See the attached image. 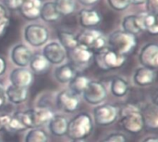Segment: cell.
<instances>
[{
	"mask_svg": "<svg viewBox=\"0 0 158 142\" xmlns=\"http://www.w3.org/2000/svg\"><path fill=\"white\" fill-rule=\"evenodd\" d=\"M120 115L119 126L126 132L136 135L141 133L144 128L142 108L134 103H127L118 109Z\"/></svg>",
	"mask_w": 158,
	"mask_h": 142,
	"instance_id": "6da1fadb",
	"label": "cell"
},
{
	"mask_svg": "<svg viewBox=\"0 0 158 142\" xmlns=\"http://www.w3.org/2000/svg\"><path fill=\"white\" fill-rule=\"evenodd\" d=\"M106 41L110 49L126 57L134 51L138 43L136 35L122 30H117L111 33Z\"/></svg>",
	"mask_w": 158,
	"mask_h": 142,
	"instance_id": "7a4b0ae2",
	"label": "cell"
},
{
	"mask_svg": "<svg viewBox=\"0 0 158 142\" xmlns=\"http://www.w3.org/2000/svg\"><path fill=\"white\" fill-rule=\"evenodd\" d=\"M93 128L92 116L87 113H81L69 122L66 135L72 140H85L92 134Z\"/></svg>",
	"mask_w": 158,
	"mask_h": 142,
	"instance_id": "3957f363",
	"label": "cell"
},
{
	"mask_svg": "<svg viewBox=\"0 0 158 142\" xmlns=\"http://www.w3.org/2000/svg\"><path fill=\"white\" fill-rule=\"evenodd\" d=\"M93 60L102 71H111L124 66L127 61V57L118 54L106 47L97 52H94Z\"/></svg>",
	"mask_w": 158,
	"mask_h": 142,
	"instance_id": "277c9868",
	"label": "cell"
},
{
	"mask_svg": "<svg viewBox=\"0 0 158 142\" xmlns=\"http://www.w3.org/2000/svg\"><path fill=\"white\" fill-rule=\"evenodd\" d=\"M76 38L79 45L91 49L94 53L107 47V41L103 33L95 29H87L76 35Z\"/></svg>",
	"mask_w": 158,
	"mask_h": 142,
	"instance_id": "5b68a950",
	"label": "cell"
},
{
	"mask_svg": "<svg viewBox=\"0 0 158 142\" xmlns=\"http://www.w3.org/2000/svg\"><path fill=\"white\" fill-rule=\"evenodd\" d=\"M67 56L70 60L69 64L73 66L77 73L88 68L94 60V52L81 45H78L73 49L67 51Z\"/></svg>",
	"mask_w": 158,
	"mask_h": 142,
	"instance_id": "8992f818",
	"label": "cell"
},
{
	"mask_svg": "<svg viewBox=\"0 0 158 142\" xmlns=\"http://www.w3.org/2000/svg\"><path fill=\"white\" fill-rule=\"evenodd\" d=\"M118 117V108L110 103L99 104L94 110V118L96 125L108 126L114 124Z\"/></svg>",
	"mask_w": 158,
	"mask_h": 142,
	"instance_id": "52a82bcc",
	"label": "cell"
},
{
	"mask_svg": "<svg viewBox=\"0 0 158 142\" xmlns=\"http://www.w3.org/2000/svg\"><path fill=\"white\" fill-rule=\"evenodd\" d=\"M24 39L31 46L39 47L45 45L48 41L49 32L44 25L31 23L27 25L24 30Z\"/></svg>",
	"mask_w": 158,
	"mask_h": 142,
	"instance_id": "ba28073f",
	"label": "cell"
},
{
	"mask_svg": "<svg viewBox=\"0 0 158 142\" xmlns=\"http://www.w3.org/2000/svg\"><path fill=\"white\" fill-rule=\"evenodd\" d=\"M25 114L28 127L30 129L41 127L49 124V122L55 115L54 112L47 107H40L25 111Z\"/></svg>",
	"mask_w": 158,
	"mask_h": 142,
	"instance_id": "9c48e42d",
	"label": "cell"
},
{
	"mask_svg": "<svg viewBox=\"0 0 158 142\" xmlns=\"http://www.w3.org/2000/svg\"><path fill=\"white\" fill-rule=\"evenodd\" d=\"M82 95L87 103L91 105H99L106 99L107 90L102 82L90 80Z\"/></svg>",
	"mask_w": 158,
	"mask_h": 142,
	"instance_id": "30bf717a",
	"label": "cell"
},
{
	"mask_svg": "<svg viewBox=\"0 0 158 142\" xmlns=\"http://www.w3.org/2000/svg\"><path fill=\"white\" fill-rule=\"evenodd\" d=\"M80 104H81L80 96L74 94L69 89H64L60 91L56 96L57 108L66 113H75L78 110Z\"/></svg>",
	"mask_w": 158,
	"mask_h": 142,
	"instance_id": "8fae6325",
	"label": "cell"
},
{
	"mask_svg": "<svg viewBox=\"0 0 158 142\" xmlns=\"http://www.w3.org/2000/svg\"><path fill=\"white\" fill-rule=\"evenodd\" d=\"M139 60L143 67L152 70L158 68V46L156 43H148L142 47L139 54Z\"/></svg>",
	"mask_w": 158,
	"mask_h": 142,
	"instance_id": "7c38bea8",
	"label": "cell"
},
{
	"mask_svg": "<svg viewBox=\"0 0 158 142\" xmlns=\"http://www.w3.org/2000/svg\"><path fill=\"white\" fill-rule=\"evenodd\" d=\"M43 56L51 64H61L67 58V51L58 42H50L44 46Z\"/></svg>",
	"mask_w": 158,
	"mask_h": 142,
	"instance_id": "4fadbf2b",
	"label": "cell"
},
{
	"mask_svg": "<svg viewBox=\"0 0 158 142\" xmlns=\"http://www.w3.org/2000/svg\"><path fill=\"white\" fill-rule=\"evenodd\" d=\"M33 56L32 51L29 47L23 44H19L15 46L11 50V60L15 65L21 68H26Z\"/></svg>",
	"mask_w": 158,
	"mask_h": 142,
	"instance_id": "5bb4252c",
	"label": "cell"
},
{
	"mask_svg": "<svg viewBox=\"0 0 158 142\" xmlns=\"http://www.w3.org/2000/svg\"><path fill=\"white\" fill-rule=\"evenodd\" d=\"M9 81L15 87L28 88L33 82V73L27 68L18 67L10 73Z\"/></svg>",
	"mask_w": 158,
	"mask_h": 142,
	"instance_id": "9a60e30c",
	"label": "cell"
},
{
	"mask_svg": "<svg viewBox=\"0 0 158 142\" xmlns=\"http://www.w3.org/2000/svg\"><path fill=\"white\" fill-rule=\"evenodd\" d=\"M41 7V0H25L20 3L18 10L25 20H35L40 18Z\"/></svg>",
	"mask_w": 158,
	"mask_h": 142,
	"instance_id": "2e32d148",
	"label": "cell"
},
{
	"mask_svg": "<svg viewBox=\"0 0 158 142\" xmlns=\"http://www.w3.org/2000/svg\"><path fill=\"white\" fill-rule=\"evenodd\" d=\"M79 21L81 27L85 29H93L101 23L102 15L96 9L82 8L79 12Z\"/></svg>",
	"mask_w": 158,
	"mask_h": 142,
	"instance_id": "e0dca14e",
	"label": "cell"
},
{
	"mask_svg": "<svg viewBox=\"0 0 158 142\" xmlns=\"http://www.w3.org/2000/svg\"><path fill=\"white\" fill-rule=\"evenodd\" d=\"M156 79V73L155 70L140 67L135 70L133 74V82L138 87H148L155 83Z\"/></svg>",
	"mask_w": 158,
	"mask_h": 142,
	"instance_id": "ac0fdd59",
	"label": "cell"
},
{
	"mask_svg": "<svg viewBox=\"0 0 158 142\" xmlns=\"http://www.w3.org/2000/svg\"><path fill=\"white\" fill-rule=\"evenodd\" d=\"M139 26L142 32H147L152 35H156L158 33L157 16L149 14L147 12L141 13L137 15Z\"/></svg>",
	"mask_w": 158,
	"mask_h": 142,
	"instance_id": "d6986e66",
	"label": "cell"
},
{
	"mask_svg": "<svg viewBox=\"0 0 158 142\" xmlns=\"http://www.w3.org/2000/svg\"><path fill=\"white\" fill-rule=\"evenodd\" d=\"M6 99H7L13 104H21L27 100L29 97L28 88L15 87L13 85H9L5 89Z\"/></svg>",
	"mask_w": 158,
	"mask_h": 142,
	"instance_id": "ffe728a7",
	"label": "cell"
},
{
	"mask_svg": "<svg viewBox=\"0 0 158 142\" xmlns=\"http://www.w3.org/2000/svg\"><path fill=\"white\" fill-rule=\"evenodd\" d=\"M68 119L61 114H55L48 124L49 130L52 135L56 137H63L67 134L68 130Z\"/></svg>",
	"mask_w": 158,
	"mask_h": 142,
	"instance_id": "44dd1931",
	"label": "cell"
},
{
	"mask_svg": "<svg viewBox=\"0 0 158 142\" xmlns=\"http://www.w3.org/2000/svg\"><path fill=\"white\" fill-rule=\"evenodd\" d=\"M6 129L11 132H21L29 129L25 112H16L10 116Z\"/></svg>",
	"mask_w": 158,
	"mask_h": 142,
	"instance_id": "7402d4cb",
	"label": "cell"
},
{
	"mask_svg": "<svg viewBox=\"0 0 158 142\" xmlns=\"http://www.w3.org/2000/svg\"><path fill=\"white\" fill-rule=\"evenodd\" d=\"M54 75L57 82L61 84H68L77 75V71L73 68L71 64L67 63L58 66L55 70Z\"/></svg>",
	"mask_w": 158,
	"mask_h": 142,
	"instance_id": "603a6c76",
	"label": "cell"
},
{
	"mask_svg": "<svg viewBox=\"0 0 158 142\" xmlns=\"http://www.w3.org/2000/svg\"><path fill=\"white\" fill-rule=\"evenodd\" d=\"M61 15L56 9V7L54 2L49 1L42 4L41 11H40V18L45 22H56L60 19Z\"/></svg>",
	"mask_w": 158,
	"mask_h": 142,
	"instance_id": "cb8c5ba5",
	"label": "cell"
},
{
	"mask_svg": "<svg viewBox=\"0 0 158 142\" xmlns=\"http://www.w3.org/2000/svg\"><path fill=\"white\" fill-rule=\"evenodd\" d=\"M142 115L143 118L144 126L148 129L156 130L158 127L157 105H151L145 109H142Z\"/></svg>",
	"mask_w": 158,
	"mask_h": 142,
	"instance_id": "d4e9b609",
	"label": "cell"
},
{
	"mask_svg": "<svg viewBox=\"0 0 158 142\" xmlns=\"http://www.w3.org/2000/svg\"><path fill=\"white\" fill-rule=\"evenodd\" d=\"M110 89H111V93L113 96L117 98H122L128 94L130 90V85L128 81L125 80L124 78L116 76V77H113L111 80Z\"/></svg>",
	"mask_w": 158,
	"mask_h": 142,
	"instance_id": "484cf974",
	"label": "cell"
},
{
	"mask_svg": "<svg viewBox=\"0 0 158 142\" xmlns=\"http://www.w3.org/2000/svg\"><path fill=\"white\" fill-rule=\"evenodd\" d=\"M29 65L31 70L32 71L31 72L32 73L41 75L47 72L50 63L46 60V59L43 56V54H36L32 56Z\"/></svg>",
	"mask_w": 158,
	"mask_h": 142,
	"instance_id": "4316f807",
	"label": "cell"
},
{
	"mask_svg": "<svg viewBox=\"0 0 158 142\" xmlns=\"http://www.w3.org/2000/svg\"><path fill=\"white\" fill-rule=\"evenodd\" d=\"M57 38L59 40V44L66 51L71 50L79 45L77 42L76 35L69 31L59 30L57 32Z\"/></svg>",
	"mask_w": 158,
	"mask_h": 142,
	"instance_id": "83f0119b",
	"label": "cell"
},
{
	"mask_svg": "<svg viewBox=\"0 0 158 142\" xmlns=\"http://www.w3.org/2000/svg\"><path fill=\"white\" fill-rule=\"evenodd\" d=\"M121 25L122 31L131 33L133 35H137L138 33H142V30L139 26L137 15H128L124 17Z\"/></svg>",
	"mask_w": 158,
	"mask_h": 142,
	"instance_id": "f1b7e54d",
	"label": "cell"
},
{
	"mask_svg": "<svg viewBox=\"0 0 158 142\" xmlns=\"http://www.w3.org/2000/svg\"><path fill=\"white\" fill-rule=\"evenodd\" d=\"M90 82V79L87 76L77 74L69 84V90L73 92L74 94L80 96L83 93L86 87L88 86Z\"/></svg>",
	"mask_w": 158,
	"mask_h": 142,
	"instance_id": "f546056e",
	"label": "cell"
},
{
	"mask_svg": "<svg viewBox=\"0 0 158 142\" xmlns=\"http://www.w3.org/2000/svg\"><path fill=\"white\" fill-rule=\"evenodd\" d=\"M25 142H48V135L41 127L31 128L25 136Z\"/></svg>",
	"mask_w": 158,
	"mask_h": 142,
	"instance_id": "4dcf8cb0",
	"label": "cell"
},
{
	"mask_svg": "<svg viewBox=\"0 0 158 142\" xmlns=\"http://www.w3.org/2000/svg\"><path fill=\"white\" fill-rule=\"evenodd\" d=\"M54 3L61 16L70 15L76 9L75 0H55Z\"/></svg>",
	"mask_w": 158,
	"mask_h": 142,
	"instance_id": "1f68e13d",
	"label": "cell"
},
{
	"mask_svg": "<svg viewBox=\"0 0 158 142\" xmlns=\"http://www.w3.org/2000/svg\"><path fill=\"white\" fill-rule=\"evenodd\" d=\"M9 23V12L4 7V5L0 4V37H2L6 33Z\"/></svg>",
	"mask_w": 158,
	"mask_h": 142,
	"instance_id": "d6a6232c",
	"label": "cell"
},
{
	"mask_svg": "<svg viewBox=\"0 0 158 142\" xmlns=\"http://www.w3.org/2000/svg\"><path fill=\"white\" fill-rule=\"evenodd\" d=\"M109 7L117 11H123L131 5V0H107Z\"/></svg>",
	"mask_w": 158,
	"mask_h": 142,
	"instance_id": "836d02e7",
	"label": "cell"
},
{
	"mask_svg": "<svg viewBox=\"0 0 158 142\" xmlns=\"http://www.w3.org/2000/svg\"><path fill=\"white\" fill-rule=\"evenodd\" d=\"M101 142H128V139L126 135H124L123 133L116 132L110 134Z\"/></svg>",
	"mask_w": 158,
	"mask_h": 142,
	"instance_id": "e575fe53",
	"label": "cell"
},
{
	"mask_svg": "<svg viewBox=\"0 0 158 142\" xmlns=\"http://www.w3.org/2000/svg\"><path fill=\"white\" fill-rule=\"evenodd\" d=\"M146 11L149 14L157 16L158 0H146Z\"/></svg>",
	"mask_w": 158,
	"mask_h": 142,
	"instance_id": "d590c367",
	"label": "cell"
},
{
	"mask_svg": "<svg viewBox=\"0 0 158 142\" xmlns=\"http://www.w3.org/2000/svg\"><path fill=\"white\" fill-rule=\"evenodd\" d=\"M3 3L7 10H18L21 2L20 0H3Z\"/></svg>",
	"mask_w": 158,
	"mask_h": 142,
	"instance_id": "8d00e7d4",
	"label": "cell"
},
{
	"mask_svg": "<svg viewBox=\"0 0 158 142\" xmlns=\"http://www.w3.org/2000/svg\"><path fill=\"white\" fill-rule=\"evenodd\" d=\"M9 118H10V115H7V114L0 115V132L3 131L4 129H6V127L8 124Z\"/></svg>",
	"mask_w": 158,
	"mask_h": 142,
	"instance_id": "74e56055",
	"label": "cell"
},
{
	"mask_svg": "<svg viewBox=\"0 0 158 142\" xmlns=\"http://www.w3.org/2000/svg\"><path fill=\"white\" fill-rule=\"evenodd\" d=\"M6 94H5V88L3 83L0 81V109L4 106L6 102Z\"/></svg>",
	"mask_w": 158,
	"mask_h": 142,
	"instance_id": "f35d334b",
	"label": "cell"
},
{
	"mask_svg": "<svg viewBox=\"0 0 158 142\" xmlns=\"http://www.w3.org/2000/svg\"><path fill=\"white\" fill-rule=\"evenodd\" d=\"M6 69V61L3 57L0 56V76L5 73Z\"/></svg>",
	"mask_w": 158,
	"mask_h": 142,
	"instance_id": "ab89813d",
	"label": "cell"
},
{
	"mask_svg": "<svg viewBox=\"0 0 158 142\" xmlns=\"http://www.w3.org/2000/svg\"><path fill=\"white\" fill-rule=\"evenodd\" d=\"M78 1L81 5H84V6H92L98 2V0H78Z\"/></svg>",
	"mask_w": 158,
	"mask_h": 142,
	"instance_id": "60d3db41",
	"label": "cell"
},
{
	"mask_svg": "<svg viewBox=\"0 0 158 142\" xmlns=\"http://www.w3.org/2000/svg\"><path fill=\"white\" fill-rule=\"evenodd\" d=\"M145 2H146V0H131V4H133L136 6L143 5V4H145Z\"/></svg>",
	"mask_w": 158,
	"mask_h": 142,
	"instance_id": "b9f144b4",
	"label": "cell"
},
{
	"mask_svg": "<svg viewBox=\"0 0 158 142\" xmlns=\"http://www.w3.org/2000/svg\"><path fill=\"white\" fill-rule=\"evenodd\" d=\"M143 142H158V139L156 137H148L144 139Z\"/></svg>",
	"mask_w": 158,
	"mask_h": 142,
	"instance_id": "7bdbcfd3",
	"label": "cell"
},
{
	"mask_svg": "<svg viewBox=\"0 0 158 142\" xmlns=\"http://www.w3.org/2000/svg\"><path fill=\"white\" fill-rule=\"evenodd\" d=\"M71 142H87V141H85L84 140H72Z\"/></svg>",
	"mask_w": 158,
	"mask_h": 142,
	"instance_id": "ee69618b",
	"label": "cell"
},
{
	"mask_svg": "<svg viewBox=\"0 0 158 142\" xmlns=\"http://www.w3.org/2000/svg\"><path fill=\"white\" fill-rule=\"evenodd\" d=\"M22 1H25V0H20V2H22Z\"/></svg>",
	"mask_w": 158,
	"mask_h": 142,
	"instance_id": "f6af8a7d",
	"label": "cell"
},
{
	"mask_svg": "<svg viewBox=\"0 0 158 142\" xmlns=\"http://www.w3.org/2000/svg\"><path fill=\"white\" fill-rule=\"evenodd\" d=\"M0 142H1V141H0Z\"/></svg>",
	"mask_w": 158,
	"mask_h": 142,
	"instance_id": "bcb514c9",
	"label": "cell"
}]
</instances>
